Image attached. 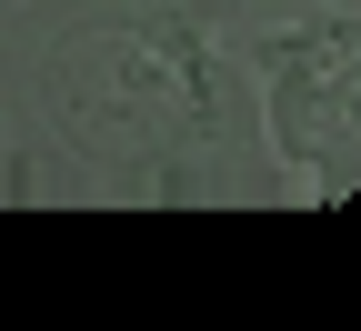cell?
Returning <instances> with one entry per match:
<instances>
[{"label": "cell", "instance_id": "1", "mask_svg": "<svg viewBox=\"0 0 361 331\" xmlns=\"http://www.w3.org/2000/svg\"><path fill=\"white\" fill-rule=\"evenodd\" d=\"M20 101L80 201L221 211L281 171L241 0H30Z\"/></svg>", "mask_w": 361, "mask_h": 331}, {"label": "cell", "instance_id": "2", "mask_svg": "<svg viewBox=\"0 0 361 331\" xmlns=\"http://www.w3.org/2000/svg\"><path fill=\"white\" fill-rule=\"evenodd\" d=\"M261 101L271 151L311 191L361 181V11H301L261 30Z\"/></svg>", "mask_w": 361, "mask_h": 331}]
</instances>
